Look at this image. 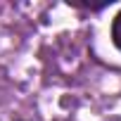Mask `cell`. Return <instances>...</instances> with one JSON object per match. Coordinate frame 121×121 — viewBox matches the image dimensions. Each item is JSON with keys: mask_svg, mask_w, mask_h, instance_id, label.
<instances>
[{"mask_svg": "<svg viewBox=\"0 0 121 121\" xmlns=\"http://www.w3.org/2000/svg\"><path fill=\"white\" fill-rule=\"evenodd\" d=\"M112 40H114V45L121 50V12L114 17V22H112Z\"/></svg>", "mask_w": 121, "mask_h": 121, "instance_id": "cell-1", "label": "cell"}]
</instances>
